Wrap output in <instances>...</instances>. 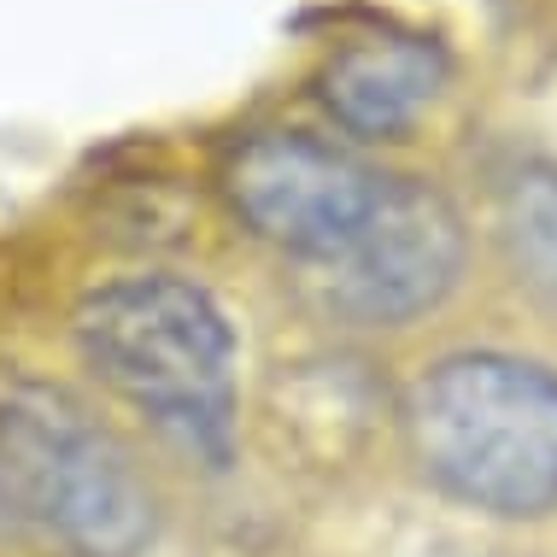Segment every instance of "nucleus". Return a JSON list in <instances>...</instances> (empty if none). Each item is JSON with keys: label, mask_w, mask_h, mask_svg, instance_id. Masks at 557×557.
Returning <instances> with one entry per match:
<instances>
[{"label": "nucleus", "mask_w": 557, "mask_h": 557, "mask_svg": "<svg viewBox=\"0 0 557 557\" xmlns=\"http://www.w3.org/2000/svg\"><path fill=\"white\" fill-rule=\"evenodd\" d=\"M411 441L458 499L529 517L557 499V375L522 358H451L411 394Z\"/></svg>", "instance_id": "obj_1"}, {"label": "nucleus", "mask_w": 557, "mask_h": 557, "mask_svg": "<svg viewBox=\"0 0 557 557\" xmlns=\"http://www.w3.org/2000/svg\"><path fill=\"white\" fill-rule=\"evenodd\" d=\"M71 329H77L83 364L129 405L153 411L159 423L194 441L223 434L235 387V341L212 294L176 276H124L88 294Z\"/></svg>", "instance_id": "obj_2"}, {"label": "nucleus", "mask_w": 557, "mask_h": 557, "mask_svg": "<svg viewBox=\"0 0 557 557\" xmlns=\"http://www.w3.org/2000/svg\"><path fill=\"white\" fill-rule=\"evenodd\" d=\"M0 529L36 534L77 557H129L147 540V493L107 434L59 394L0 387Z\"/></svg>", "instance_id": "obj_3"}, {"label": "nucleus", "mask_w": 557, "mask_h": 557, "mask_svg": "<svg viewBox=\"0 0 557 557\" xmlns=\"http://www.w3.org/2000/svg\"><path fill=\"white\" fill-rule=\"evenodd\" d=\"M240 223L252 235L276 240L299 259L329 264L364 223L382 171L352 159L346 147L306 129H259L230 153L223 171Z\"/></svg>", "instance_id": "obj_4"}, {"label": "nucleus", "mask_w": 557, "mask_h": 557, "mask_svg": "<svg viewBox=\"0 0 557 557\" xmlns=\"http://www.w3.org/2000/svg\"><path fill=\"white\" fill-rule=\"evenodd\" d=\"M458 259L463 223L446 194L417 176H382L364 223L329 259V270H335L341 306H352L358 318L394 323L434 306L458 276Z\"/></svg>", "instance_id": "obj_5"}, {"label": "nucleus", "mask_w": 557, "mask_h": 557, "mask_svg": "<svg viewBox=\"0 0 557 557\" xmlns=\"http://www.w3.org/2000/svg\"><path fill=\"white\" fill-rule=\"evenodd\" d=\"M446 88V53L441 41L417 29H370L346 36L318 71V100L346 135L364 141H399L429 117V107Z\"/></svg>", "instance_id": "obj_6"}, {"label": "nucleus", "mask_w": 557, "mask_h": 557, "mask_svg": "<svg viewBox=\"0 0 557 557\" xmlns=\"http://www.w3.org/2000/svg\"><path fill=\"white\" fill-rule=\"evenodd\" d=\"M505 240L517 264L529 270L546 294H557V171L534 164L517 171L505 188Z\"/></svg>", "instance_id": "obj_7"}]
</instances>
